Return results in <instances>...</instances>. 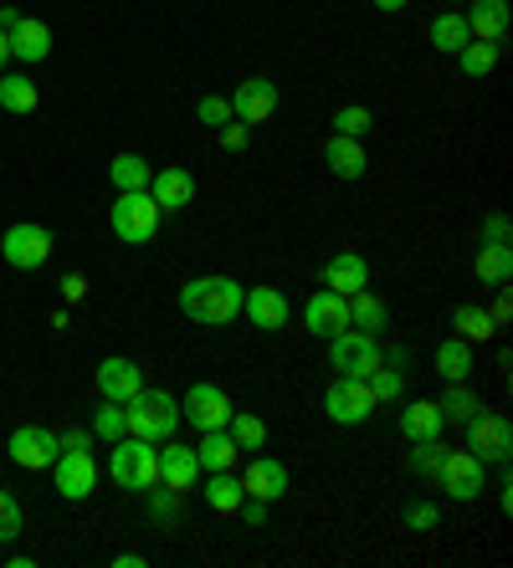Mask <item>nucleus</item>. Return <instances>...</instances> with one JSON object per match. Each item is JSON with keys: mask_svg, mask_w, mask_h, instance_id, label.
I'll return each mask as SVG.
<instances>
[{"mask_svg": "<svg viewBox=\"0 0 513 568\" xmlns=\"http://www.w3.org/2000/svg\"><path fill=\"white\" fill-rule=\"evenodd\" d=\"M180 313L190 323H205V328H222L241 313V282L237 277H195V282L180 287Z\"/></svg>", "mask_w": 513, "mask_h": 568, "instance_id": "1", "label": "nucleus"}, {"mask_svg": "<svg viewBox=\"0 0 513 568\" xmlns=\"http://www.w3.org/2000/svg\"><path fill=\"white\" fill-rule=\"evenodd\" d=\"M180 420H186L180 415V400L165 395V389H139L134 400H129V410H123V425L139 440H170Z\"/></svg>", "mask_w": 513, "mask_h": 568, "instance_id": "2", "label": "nucleus"}, {"mask_svg": "<svg viewBox=\"0 0 513 568\" xmlns=\"http://www.w3.org/2000/svg\"><path fill=\"white\" fill-rule=\"evenodd\" d=\"M108 471H114V482L123 492H150V486H159V451H154V440H139V435L114 440Z\"/></svg>", "mask_w": 513, "mask_h": 568, "instance_id": "3", "label": "nucleus"}, {"mask_svg": "<svg viewBox=\"0 0 513 568\" xmlns=\"http://www.w3.org/2000/svg\"><path fill=\"white\" fill-rule=\"evenodd\" d=\"M159 220H165V210L154 205L150 190H119V201H114V235H119L123 246H144V241H154Z\"/></svg>", "mask_w": 513, "mask_h": 568, "instance_id": "4", "label": "nucleus"}, {"mask_svg": "<svg viewBox=\"0 0 513 568\" xmlns=\"http://www.w3.org/2000/svg\"><path fill=\"white\" fill-rule=\"evenodd\" d=\"M462 431H467V451L478 456L482 467H509V461H513V425H509V415L478 410V415L467 420Z\"/></svg>", "mask_w": 513, "mask_h": 568, "instance_id": "5", "label": "nucleus"}, {"mask_svg": "<svg viewBox=\"0 0 513 568\" xmlns=\"http://www.w3.org/2000/svg\"><path fill=\"white\" fill-rule=\"evenodd\" d=\"M0 256L11 262L16 271H36L51 262V231L47 226H36V220H21L11 231L0 235Z\"/></svg>", "mask_w": 513, "mask_h": 568, "instance_id": "6", "label": "nucleus"}, {"mask_svg": "<svg viewBox=\"0 0 513 568\" xmlns=\"http://www.w3.org/2000/svg\"><path fill=\"white\" fill-rule=\"evenodd\" d=\"M329 364L339 368L344 379H365L380 364V338L359 334V328H344V334L329 338Z\"/></svg>", "mask_w": 513, "mask_h": 568, "instance_id": "7", "label": "nucleus"}, {"mask_svg": "<svg viewBox=\"0 0 513 568\" xmlns=\"http://www.w3.org/2000/svg\"><path fill=\"white\" fill-rule=\"evenodd\" d=\"M324 410L334 425H365V420L375 415V395H370V385L365 379H334V385L324 389Z\"/></svg>", "mask_w": 513, "mask_h": 568, "instance_id": "8", "label": "nucleus"}, {"mask_svg": "<svg viewBox=\"0 0 513 568\" xmlns=\"http://www.w3.org/2000/svg\"><path fill=\"white\" fill-rule=\"evenodd\" d=\"M437 482L452 501H478L482 497V461L473 451H446L437 467Z\"/></svg>", "mask_w": 513, "mask_h": 568, "instance_id": "9", "label": "nucleus"}, {"mask_svg": "<svg viewBox=\"0 0 513 568\" xmlns=\"http://www.w3.org/2000/svg\"><path fill=\"white\" fill-rule=\"evenodd\" d=\"M51 482H57V492L68 501L93 497V486H98V461H93V451H62L51 461Z\"/></svg>", "mask_w": 513, "mask_h": 568, "instance_id": "10", "label": "nucleus"}, {"mask_svg": "<svg viewBox=\"0 0 513 568\" xmlns=\"http://www.w3.org/2000/svg\"><path fill=\"white\" fill-rule=\"evenodd\" d=\"M237 404L226 400L222 385H190L186 404H180V415L195 425V431H226V420H231Z\"/></svg>", "mask_w": 513, "mask_h": 568, "instance_id": "11", "label": "nucleus"}, {"mask_svg": "<svg viewBox=\"0 0 513 568\" xmlns=\"http://www.w3.org/2000/svg\"><path fill=\"white\" fill-rule=\"evenodd\" d=\"M62 456V446H57V431H47V425H21L16 435H11V461L26 471H51V461Z\"/></svg>", "mask_w": 513, "mask_h": 568, "instance_id": "12", "label": "nucleus"}, {"mask_svg": "<svg viewBox=\"0 0 513 568\" xmlns=\"http://www.w3.org/2000/svg\"><path fill=\"white\" fill-rule=\"evenodd\" d=\"M93 385H98L103 400L129 404L139 389H144V368H139L134 359H103V364L93 368Z\"/></svg>", "mask_w": 513, "mask_h": 568, "instance_id": "13", "label": "nucleus"}, {"mask_svg": "<svg viewBox=\"0 0 513 568\" xmlns=\"http://www.w3.org/2000/svg\"><path fill=\"white\" fill-rule=\"evenodd\" d=\"M303 323H308V334L313 338H334L349 328V298H339V292H313L303 307Z\"/></svg>", "mask_w": 513, "mask_h": 568, "instance_id": "14", "label": "nucleus"}, {"mask_svg": "<svg viewBox=\"0 0 513 568\" xmlns=\"http://www.w3.org/2000/svg\"><path fill=\"white\" fill-rule=\"evenodd\" d=\"M241 313H247L252 328H262V334L288 328V298H283L277 287H247V292H241Z\"/></svg>", "mask_w": 513, "mask_h": 568, "instance_id": "15", "label": "nucleus"}, {"mask_svg": "<svg viewBox=\"0 0 513 568\" xmlns=\"http://www.w3.org/2000/svg\"><path fill=\"white\" fill-rule=\"evenodd\" d=\"M273 113H277V83H267V77H247V83H237L231 118H241V123H267Z\"/></svg>", "mask_w": 513, "mask_h": 568, "instance_id": "16", "label": "nucleus"}, {"mask_svg": "<svg viewBox=\"0 0 513 568\" xmlns=\"http://www.w3.org/2000/svg\"><path fill=\"white\" fill-rule=\"evenodd\" d=\"M241 492L256 497V501H277L283 492H288V467L273 461V456H252L247 471H241Z\"/></svg>", "mask_w": 513, "mask_h": 568, "instance_id": "17", "label": "nucleus"}, {"mask_svg": "<svg viewBox=\"0 0 513 568\" xmlns=\"http://www.w3.org/2000/svg\"><path fill=\"white\" fill-rule=\"evenodd\" d=\"M150 195H154V205H159L165 216H175V210H186V205L195 201V174H190V169H180V165L154 169Z\"/></svg>", "mask_w": 513, "mask_h": 568, "instance_id": "18", "label": "nucleus"}, {"mask_svg": "<svg viewBox=\"0 0 513 568\" xmlns=\"http://www.w3.org/2000/svg\"><path fill=\"white\" fill-rule=\"evenodd\" d=\"M462 21H467V36H473V41H503L513 11H509V0H473Z\"/></svg>", "mask_w": 513, "mask_h": 568, "instance_id": "19", "label": "nucleus"}, {"mask_svg": "<svg viewBox=\"0 0 513 568\" xmlns=\"http://www.w3.org/2000/svg\"><path fill=\"white\" fill-rule=\"evenodd\" d=\"M324 287H329V292H339V298H355L359 287H370V267H365V256H359V251H339V256H329V262H324Z\"/></svg>", "mask_w": 513, "mask_h": 568, "instance_id": "20", "label": "nucleus"}, {"mask_svg": "<svg viewBox=\"0 0 513 568\" xmlns=\"http://www.w3.org/2000/svg\"><path fill=\"white\" fill-rule=\"evenodd\" d=\"M159 482L186 497L190 486L201 482V461H195V446H165V451H159Z\"/></svg>", "mask_w": 513, "mask_h": 568, "instance_id": "21", "label": "nucleus"}, {"mask_svg": "<svg viewBox=\"0 0 513 568\" xmlns=\"http://www.w3.org/2000/svg\"><path fill=\"white\" fill-rule=\"evenodd\" d=\"M473 368H478V359H473V343H462L457 334L437 343V374H442L446 385H467V379H473Z\"/></svg>", "mask_w": 513, "mask_h": 568, "instance_id": "22", "label": "nucleus"}, {"mask_svg": "<svg viewBox=\"0 0 513 568\" xmlns=\"http://www.w3.org/2000/svg\"><path fill=\"white\" fill-rule=\"evenodd\" d=\"M324 165L339 174V180H365V169H370V159H365V144L359 138H344L334 134L324 144Z\"/></svg>", "mask_w": 513, "mask_h": 568, "instance_id": "23", "label": "nucleus"}, {"mask_svg": "<svg viewBox=\"0 0 513 568\" xmlns=\"http://www.w3.org/2000/svg\"><path fill=\"white\" fill-rule=\"evenodd\" d=\"M11 57H21V62H47L51 57V26L47 21L21 16V26L11 32Z\"/></svg>", "mask_w": 513, "mask_h": 568, "instance_id": "24", "label": "nucleus"}, {"mask_svg": "<svg viewBox=\"0 0 513 568\" xmlns=\"http://www.w3.org/2000/svg\"><path fill=\"white\" fill-rule=\"evenodd\" d=\"M237 440H231V431H201V440H195V461H201V471H237Z\"/></svg>", "mask_w": 513, "mask_h": 568, "instance_id": "25", "label": "nucleus"}, {"mask_svg": "<svg viewBox=\"0 0 513 568\" xmlns=\"http://www.w3.org/2000/svg\"><path fill=\"white\" fill-rule=\"evenodd\" d=\"M452 334L462 338V343H488V338H498V323H493V313L488 307H473V302H462L457 313H452Z\"/></svg>", "mask_w": 513, "mask_h": 568, "instance_id": "26", "label": "nucleus"}, {"mask_svg": "<svg viewBox=\"0 0 513 568\" xmlns=\"http://www.w3.org/2000/svg\"><path fill=\"white\" fill-rule=\"evenodd\" d=\"M442 410H437V400H410L406 410H401V435L406 440H431V435H442Z\"/></svg>", "mask_w": 513, "mask_h": 568, "instance_id": "27", "label": "nucleus"}, {"mask_svg": "<svg viewBox=\"0 0 513 568\" xmlns=\"http://www.w3.org/2000/svg\"><path fill=\"white\" fill-rule=\"evenodd\" d=\"M473 271H478L482 282L503 287L513 277V246H503V241H482L478 256H473Z\"/></svg>", "mask_w": 513, "mask_h": 568, "instance_id": "28", "label": "nucleus"}, {"mask_svg": "<svg viewBox=\"0 0 513 568\" xmlns=\"http://www.w3.org/2000/svg\"><path fill=\"white\" fill-rule=\"evenodd\" d=\"M36 102H41V93L26 72H0V108L5 113H36Z\"/></svg>", "mask_w": 513, "mask_h": 568, "instance_id": "29", "label": "nucleus"}, {"mask_svg": "<svg viewBox=\"0 0 513 568\" xmlns=\"http://www.w3.org/2000/svg\"><path fill=\"white\" fill-rule=\"evenodd\" d=\"M385 318H391V307H385L370 287H359L355 298H349V328H359V334H380Z\"/></svg>", "mask_w": 513, "mask_h": 568, "instance_id": "30", "label": "nucleus"}, {"mask_svg": "<svg viewBox=\"0 0 513 568\" xmlns=\"http://www.w3.org/2000/svg\"><path fill=\"white\" fill-rule=\"evenodd\" d=\"M241 497H247V492H241L237 471H211V476H205V507H211V512H237Z\"/></svg>", "mask_w": 513, "mask_h": 568, "instance_id": "31", "label": "nucleus"}, {"mask_svg": "<svg viewBox=\"0 0 513 568\" xmlns=\"http://www.w3.org/2000/svg\"><path fill=\"white\" fill-rule=\"evenodd\" d=\"M108 180H114V190H150L154 165L144 154H119V159L108 165Z\"/></svg>", "mask_w": 513, "mask_h": 568, "instance_id": "32", "label": "nucleus"}, {"mask_svg": "<svg viewBox=\"0 0 513 568\" xmlns=\"http://www.w3.org/2000/svg\"><path fill=\"white\" fill-rule=\"evenodd\" d=\"M498 57H503V41H467V47L457 51V68L467 72V77H488V72L498 68Z\"/></svg>", "mask_w": 513, "mask_h": 568, "instance_id": "33", "label": "nucleus"}, {"mask_svg": "<svg viewBox=\"0 0 513 568\" xmlns=\"http://www.w3.org/2000/svg\"><path fill=\"white\" fill-rule=\"evenodd\" d=\"M467 41H473V36H467V21H462L457 11H442V16L431 21V47L437 51H452V57H457Z\"/></svg>", "mask_w": 513, "mask_h": 568, "instance_id": "34", "label": "nucleus"}, {"mask_svg": "<svg viewBox=\"0 0 513 568\" xmlns=\"http://www.w3.org/2000/svg\"><path fill=\"white\" fill-rule=\"evenodd\" d=\"M437 410H442L446 425H467V420L482 410V400H478V395H473L467 385H452V389L442 395V404H437Z\"/></svg>", "mask_w": 513, "mask_h": 568, "instance_id": "35", "label": "nucleus"}, {"mask_svg": "<svg viewBox=\"0 0 513 568\" xmlns=\"http://www.w3.org/2000/svg\"><path fill=\"white\" fill-rule=\"evenodd\" d=\"M226 431H231V440H237L241 451H262V446H267V425H262V415L231 410V420H226Z\"/></svg>", "mask_w": 513, "mask_h": 568, "instance_id": "36", "label": "nucleus"}, {"mask_svg": "<svg viewBox=\"0 0 513 568\" xmlns=\"http://www.w3.org/2000/svg\"><path fill=\"white\" fill-rule=\"evenodd\" d=\"M365 385H370V395L380 400H401V389H406V368H391V364H375L370 374H365Z\"/></svg>", "mask_w": 513, "mask_h": 568, "instance_id": "37", "label": "nucleus"}, {"mask_svg": "<svg viewBox=\"0 0 513 568\" xmlns=\"http://www.w3.org/2000/svg\"><path fill=\"white\" fill-rule=\"evenodd\" d=\"M150 518H154V528H175L180 522V492H170L165 482L150 486Z\"/></svg>", "mask_w": 513, "mask_h": 568, "instance_id": "38", "label": "nucleus"}, {"mask_svg": "<svg viewBox=\"0 0 513 568\" xmlns=\"http://www.w3.org/2000/svg\"><path fill=\"white\" fill-rule=\"evenodd\" d=\"M442 456H446L442 435H431V440H410V471H416V476H437Z\"/></svg>", "mask_w": 513, "mask_h": 568, "instance_id": "39", "label": "nucleus"}, {"mask_svg": "<svg viewBox=\"0 0 513 568\" xmlns=\"http://www.w3.org/2000/svg\"><path fill=\"white\" fill-rule=\"evenodd\" d=\"M401 522H406V533H437L442 528V507H431V501H406L401 507Z\"/></svg>", "mask_w": 513, "mask_h": 568, "instance_id": "40", "label": "nucleus"}, {"mask_svg": "<svg viewBox=\"0 0 513 568\" xmlns=\"http://www.w3.org/2000/svg\"><path fill=\"white\" fill-rule=\"evenodd\" d=\"M93 435H103V440H123V435H129L119 400H103L98 404V415H93Z\"/></svg>", "mask_w": 513, "mask_h": 568, "instance_id": "41", "label": "nucleus"}, {"mask_svg": "<svg viewBox=\"0 0 513 568\" xmlns=\"http://www.w3.org/2000/svg\"><path fill=\"white\" fill-rule=\"evenodd\" d=\"M370 123H375V118H370V108H365V102H349V108H339V113H334V134H344V138H365L370 134Z\"/></svg>", "mask_w": 513, "mask_h": 568, "instance_id": "42", "label": "nucleus"}, {"mask_svg": "<svg viewBox=\"0 0 513 568\" xmlns=\"http://www.w3.org/2000/svg\"><path fill=\"white\" fill-rule=\"evenodd\" d=\"M21 522H26V512H21V501L11 497V492H0V548H5V543H16V537H21Z\"/></svg>", "mask_w": 513, "mask_h": 568, "instance_id": "43", "label": "nucleus"}, {"mask_svg": "<svg viewBox=\"0 0 513 568\" xmlns=\"http://www.w3.org/2000/svg\"><path fill=\"white\" fill-rule=\"evenodd\" d=\"M195 118L211 123V129H222V123H231V98H222V93H205V98L195 102Z\"/></svg>", "mask_w": 513, "mask_h": 568, "instance_id": "44", "label": "nucleus"}, {"mask_svg": "<svg viewBox=\"0 0 513 568\" xmlns=\"http://www.w3.org/2000/svg\"><path fill=\"white\" fill-rule=\"evenodd\" d=\"M247 144H252V123H241V118L222 123V149H226V154H241Z\"/></svg>", "mask_w": 513, "mask_h": 568, "instance_id": "45", "label": "nucleus"}, {"mask_svg": "<svg viewBox=\"0 0 513 568\" xmlns=\"http://www.w3.org/2000/svg\"><path fill=\"white\" fill-rule=\"evenodd\" d=\"M482 241H503V246H513V220L503 216V210L482 216Z\"/></svg>", "mask_w": 513, "mask_h": 568, "instance_id": "46", "label": "nucleus"}, {"mask_svg": "<svg viewBox=\"0 0 513 568\" xmlns=\"http://www.w3.org/2000/svg\"><path fill=\"white\" fill-rule=\"evenodd\" d=\"M241 522H247V528H262V522H267V501H256V497H241Z\"/></svg>", "mask_w": 513, "mask_h": 568, "instance_id": "47", "label": "nucleus"}, {"mask_svg": "<svg viewBox=\"0 0 513 568\" xmlns=\"http://www.w3.org/2000/svg\"><path fill=\"white\" fill-rule=\"evenodd\" d=\"M57 287H62V298H68V302H83L87 298V277H83V271H68Z\"/></svg>", "mask_w": 513, "mask_h": 568, "instance_id": "48", "label": "nucleus"}, {"mask_svg": "<svg viewBox=\"0 0 513 568\" xmlns=\"http://www.w3.org/2000/svg\"><path fill=\"white\" fill-rule=\"evenodd\" d=\"M57 446H62V451H93V431H68V435H57Z\"/></svg>", "mask_w": 513, "mask_h": 568, "instance_id": "49", "label": "nucleus"}, {"mask_svg": "<svg viewBox=\"0 0 513 568\" xmlns=\"http://www.w3.org/2000/svg\"><path fill=\"white\" fill-rule=\"evenodd\" d=\"M488 313H493L498 328H503V323L513 318V298H509V287H498V298H493V307H488Z\"/></svg>", "mask_w": 513, "mask_h": 568, "instance_id": "50", "label": "nucleus"}, {"mask_svg": "<svg viewBox=\"0 0 513 568\" xmlns=\"http://www.w3.org/2000/svg\"><path fill=\"white\" fill-rule=\"evenodd\" d=\"M380 364L406 368V364H410V349H401V343H395V349H380Z\"/></svg>", "mask_w": 513, "mask_h": 568, "instance_id": "51", "label": "nucleus"}, {"mask_svg": "<svg viewBox=\"0 0 513 568\" xmlns=\"http://www.w3.org/2000/svg\"><path fill=\"white\" fill-rule=\"evenodd\" d=\"M21 26V11L16 5H0V32H16Z\"/></svg>", "mask_w": 513, "mask_h": 568, "instance_id": "52", "label": "nucleus"}, {"mask_svg": "<svg viewBox=\"0 0 513 568\" xmlns=\"http://www.w3.org/2000/svg\"><path fill=\"white\" fill-rule=\"evenodd\" d=\"M144 564H150L144 553H119V558H114V568H144Z\"/></svg>", "mask_w": 513, "mask_h": 568, "instance_id": "53", "label": "nucleus"}, {"mask_svg": "<svg viewBox=\"0 0 513 568\" xmlns=\"http://www.w3.org/2000/svg\"><path fill=\"white\" fill-rule=\"evenodd\" d=\"M498 507H503V512H509V507H513V482H509V476L498 482Z\"/></svg>", "mask_w": 513, "mask_h": 568, "instance_id": "54", "label": "nucleus"}, {"mask_svg": "<svg viewBox=\"0 0 513 568\" xmlns=\"http://www.w3.org/2000/svg\"><path fill=\"white\" fill-rule=\"evenodd\" d=\"M5 62H11V32H0V72H5Z\"/></svg>", "mask_w": 513, "mask_h": 568, "instance_id": "55", "label": "nucleus"}, {"mask_svg": "<svg viewBox=\"0 0 513 568\" xmlns=\"http://www.w3.org/2000/svg\"><path fill=\"white\" fill-rule=\"evenodd\" d=\"M380 11H401V5H406V0H375Z\"/></svg>", "mask_w": 513, "mask_h": 568, "instance_id": "56", "label": "nucleus"}]
</instances>
